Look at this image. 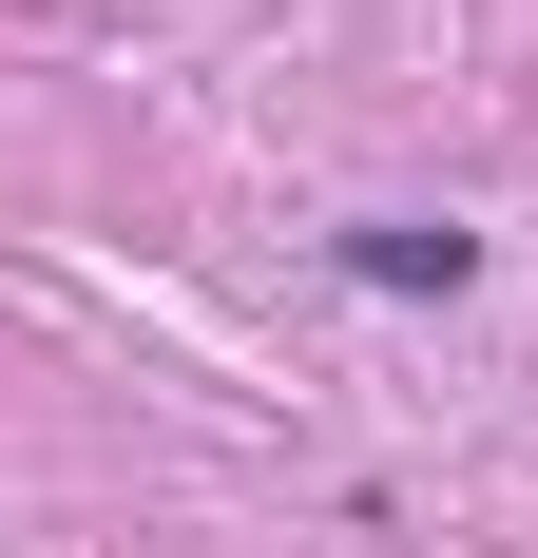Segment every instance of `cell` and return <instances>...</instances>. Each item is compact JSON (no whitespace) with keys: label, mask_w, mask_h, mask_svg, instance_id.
<instances>
[{"label":"cell","mask_w":538,"mask_h":558,"mask_svg":"<svg viewBox=\"0 0 538 558\" xmlns=\"http://www.w3.org/2000/svg\"><path fill=\"white\" fill-rule=\"evenodd\" d=\"M366 289H462V231H366Z\"/></svg>","instance_id":"1"}]
</instances>
